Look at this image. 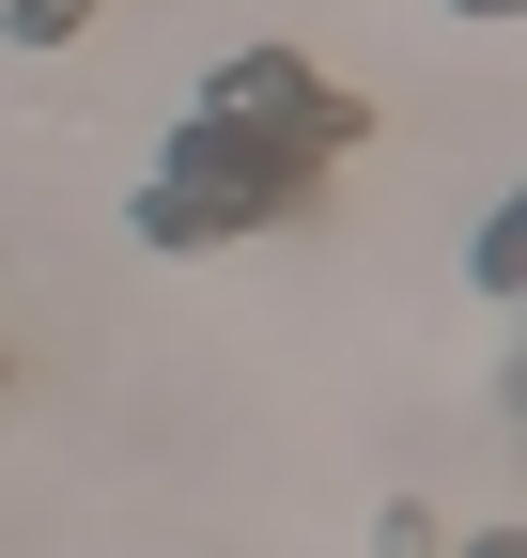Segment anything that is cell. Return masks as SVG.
<instances>
[{"instance_id":"7a4b0ae2","label":"cell","mask_w":527,"mask_h":558,"mask_svg":"<svg viewBox=\"0 0 527 558\" xmlns=\"http://www.w3.org/2000/svg\"><path fill=\"white\" fill-rule=\"evenodd\" d=\"M109 0H0V47H78Z\"/></svg>"},{"instance_id":"6da1fadb","label":"cell","mask_w":527,"mask_h":558,"mask_svg":"<svg viewBox=\"0 0 527 558\" xmlns=\"http://www.w3.org/2000/svg\"><path fill=\"white\" fill-rule=\"evenodd\" d=\"M342 140H357V94H326L295 47L218 62V78L186 94V124H171L156 186H140V248H218V233L295 218V202L326 186V156H342Z\"/></svg>"},{"instance_id":"3957f363","label":"cell","mask_w":527,"mask_h":558,"mask_svg":"<svg viewBox=\"0 0 527 558\" xmlns=\"http://www.w3.org/2000/svg\"><path fill=\"white\" fill-rule=\"evenodd\" d=\"M512 279H527V202H497V218H481V295H512Z\"/></svg>"},{"instance_id":"5b68a950","label":"cell","mask_w":527,"mask_h":558,"mask_svg":"<svg viewBox=\"0 0 527 558\" xmlns=\"http://www.w3.org/2000/svg\"><path fill=\"white\" fill-rule=\"evenodd\" d=\"M450 558H527V543H512V527H466V543H450Z\"/></svg>"},{"instance_id":"277c9868","label":"cell","mask_w":527,"mask_h":558,"mask_svg":"<svg viewBox=\"0 0 527 558\" xmlns=\"http://www.w3.org/2000/svg\"><path fill=\"white\" fill-rule=\"evenodd\" d=\"M372 558H450V527H434L419 497H388V512H372Z\"/></svg>"},{"instance_id":"8992f818","label":"cell","mask_w":527,"mask_h":558,"mask_svg":"<svg viewBox=\"0 0 527 558\" xmlns=\"http://www.w3.org/2000/svg\"><path fill=\"white\" fill-rule=\"evenodd\" d=\"M466 16H512V0H466Z\"/></svg>"}]
</instances>
